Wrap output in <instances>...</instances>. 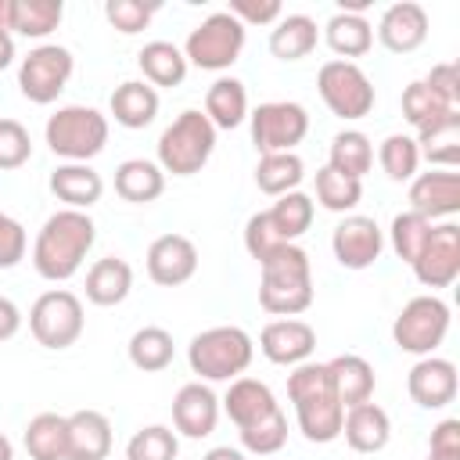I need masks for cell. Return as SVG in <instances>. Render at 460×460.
<instances>
[{"label": "cell", "mask_w": 460, "mask_h": 460, "mask_svg": "<svg viewBox=\"0 0 460 460\" xmlns=\"http://www.w3.org/2000/svg\"><path fill=\"white\" fill-rule=\"evenodd\" d=\"M97 241V226L86 212L79 208H61L54 216H47V223L36 234L32 244V266L43 280H68L79 273L86 252Z\"/></svg>", "instance_id": "cell-1"}, {"label": "cell", "mask_w": 460, "mask_h": 460, "mask_svg": "<svg viewBox=\"0 0 460 460\" xmlns=\"http://www.w3.org/2000/svg\"><path fill=\"white\" fill-rule=\"evenodd\" d=\"M288 399L295 402V417H298V431L316 442V446H327L341 435V417H345V406L338 402L334 395V385H331V374H327V363H298L291 374H288Z\"/></svg>", "instance_id": "cell-2"}, {"label": "cell", "mask_w": 460, "mask_h": 460, "mask_svg": "<svg viewBox=\"0 0 460 460\" xmlns=\"http://www.w3.org/2000/svg\"><path fill=\"white\" fill-rule=\"evenodd\" d=\"M259 305L273 316H298L313 305V266L298 244L277 248L259 262Z\"/></svg>", "instance_id": "cell-3"}, {"label": "cell", "mask_w": 460, "mask_h": 460, "mask_svg": "<svg viewBox=\"0 0 460 460\" xmlns=\"http://www.w3.org/2000/svg\"><path fill=\"white\" fill-rule=\"evenodd\" d=\"M255 356V341L244 327L223 323V327H208L201 334L190 338L187 345V363L198 377L205 381H234L248 370Z\"/></svg>", "instance_id": "cell-4"}, {"label": "cell", "mask_w": 460, "mask_h": 460, "mask_svg": "<svg viewBox=\"0 0 460 460\" xmlns=\"http://www.w3.org/2000/svg\"><path fill=\"white\" fill-rule=\"evenodd\" d=\"M212 151H216V126L205 119V111L187 108L158 137V169L172 176H194L205 169Z\"/></svg>", "instance_id": "cell-5"}, {"label": "cell", "mask_w": 460, "mask_h": 460, "mask_svg": "<svg viewBox=\"0 0 460 460\" xmlns=\"http://www.w3.org/2000/svg\"><path fill=\"white\" fill-rule=\"evenodd\" d=\"M47 147L65 162H90L108 144V115L90 104H65L43 126Z\"/></svg>", "instance_id": "cell-6"}, {"label": "cell", "mask_w": 460, "mask_h": 460, "mask_svg": "<svg viewBox=\"0 0 460 460\" xmlns=\"http://www.w3.org/2000/svg\"><path fill=\"white\" fill-rule=\"evenodd\" d=\"M244 50V25L230 14V11H216L208 14L198 29H190L187 43H183V58L187 65H198L205 72H223L230 68Z\"/></svg>", "instance_id": "cell-7"}, {"label": "cell", "mask_w": 460, "mask_h": 460, "mask_svg": "<svg viewBox=\"0 0 460 460\" xmlns=\"http://www.w3.org/2000/svg\"><path fill=\"white\" fill-rule=\"evenodd\" d=\"M316 90L323 97V104L331 108V115L338 119H363L374 108V83L370 75L356 65V61H323L316 72Z\"/></svg>", "instance_id": "cell-8"}, {"label": "cell", "mask_w": 460, "mask_h": 460, "mask_svg": "<svg viewBox=\"0 0 460 460\" xmlns=\"http://www.w3.org/2000/svg\"><path fill=\"white\" fill-rule=\"evenodd\" d=\"M83 323H86L83 320V302L72 291H65V288L43 291L32 302V309H29V331H32V338L43 349H54V352L75 345L79 334H83Z\"/></svg>", "instance_id": "cell-9"}, {"label": "cell", "mask_w": 460, "mask_h": 460, "mask_svg": "<svg viewBox=\"0 0 460 460\" xmlns=\"http://www.w3.org/2000/svg\"><path fill=\"white\" fill-rule=\"evenodd\" d=\"M446 331H449V305L438 295H417V298H410L399 309L395 323H392L395 345L402 352H410V356H431L442 345Z\"/></svg>", "instance_id": "cell-10"}, {"label": "cell", "mask_w": 460, "mask_h": 460, "mask_svg": "<svg viewBox=\"0 0 460 460\" xmlns=\"http://www.w3.org/2000/svg\"><path fill=\"white\" fill-rule=\"evenodd\" d=\"M75 72V58L61 43H40L32 47L18 65V90L32 104H50L68 86Z\"/></svg>", "instance_id": "cell-11"}, {"label": "cell", "mask_w": 460, "mask_h": 460, "mask_svg": "<svg viewBox=\"0 0 460 460\" xmlns=\"http://www.w3.org/2000/svg\"><path fill=\"white\" fill-rule=\"evenodd\" d=\"M252 144L259 155L295 151L309 133V111L298 101H266L252 115Z\"/></svg>", "instance_id": "cell-12"}, {"label": "cell", "mask_w": 460, "mask_h": 460, "mask_svg": "<svg viewBox=\"0 0 460 460\" xmlns=\"http://www.w3.org/2000/svg\"><path fill=\"white\" fill-rule=\"evenodd\" d=\"M413 277L424 288H449L460 277V226L456 223L431 226L420 255L413 259Z\"/></svg>", "instance_id": "cell-13"}, {"label": "cell", "mask_w": 460, "mask_h": 460, "mask_svg": "<svg viewBox=\"0 0 460 460\" xmlns=\"http://www.w3.org/2000/svg\"><path fill=\"white\" fill-rule=\"evenodd\" d=\"M331 248L345 270H367L381 259L385 230L370 216H345L331 234Z\"/></svg>", "instance_id": "cell-14"}, {"label": "cell", "mask_w": 460, "mask_h": 460, "mask_svg": "<svg viewBox=\"0 0 460 460\" xmlns=\"http://www.w3.org/2000/svg\"><path fill=\"white\" fill-rule=\"evenodd\" d=\"M313 349H316V331L295 316L270 320L259 334V352L277 367H298L313 356Z\"/></svg>", "instance_id": "cell-15"}, {"label": "cell", "mask_w": 460, "mask_h": 460, "mask_svg": "<svg viewBox=\"0 0 460 460\" xmlns=\"http://www.w3.org/2000/svg\"><path fill=\"white\" fill-rule=\"evenodd\" d=\"M198 273V248L183 234H162L147 248V277L162 288L187 284Z\"/></svg>", "instance_id": "cell-16"}, {"label": "cell", "mask_w": 460, "mask_h": 460, "mask_svg": "<svg viewBox=\"0 0 460 460\" xmlns=\"http://www.w3.org/2000/svg\"><path fill=\"white\" fill-rule=\"evenodd\" d=\"M456 367L442 356H420L413 367H410V377H406V392L417 406L424 410H442L456 399Z\"/></svg>", "instance_id": "cell-17"}, {"label": "cell", "mask_w": 460, "mask_h": 460, "mask_svg": "<svg viewBox=\"0 0 460 460\" xmlns=\"http://www.w3.org/2000/svg\"><path fill=\"white\" fill-rule=\"evenodd\" d=\"M410 212L424 219H442L460 212V176L456 169H431L410 180Z\"/></svg>", "instance_id": "cell-18"}, {"label": "cell", "mask_w": 460, "mask_h": 460, "mask_svg": "<svg viewBox=\"0 0 460 460\" xmlns=\"http://www.w3.org/2000/svg\"><path fill=\"white\" fill-rule=\"evenodd\" d=\"M216 420H219V399L208 385L201 381H190L176 392L172 399V428L187 438H205L216 431Z\"/></svg>", "instance_id": "cell-19"}, {"label": "cell", "mask_w": 460, "mask_h": 460, "mask_svg": "<svg viewBox=\"0 0 460 460\" xmlns=\"http://www.w3.org/2000/svg\"><path fill=\"white\" fill-rule=\"evenodd\" d=\"M377 40L392 54H410L428 40V11L413 0L392 4L377 22Z\"/></svg>", "instance_id": "cell-20"}, {"label": "cell", "mask_w": 460, "mask_h": 460, "mask_svg": "<svg viewBox=\"0 0 460 460\" xmlns=\"http://www.w3.org/2000/svg\"><path fill=\"white\" fill-rule=\"evenodd\" d=\"M50 190H54L58 201H65V208L86 212L90 205L101 201L104 180H101L97 169H90V162H65L50 172Z\"/></svg>", "instance_id": "cell-21"}, {"label": "cell", "mask_w": 460, "mask_h": 460, "mask_svg": "<svg viewBox=\"0 0 460 460\" xmlns=\"http://www.w3.org/2000/svg\"><path fill=\"white\" fill-rule=\"evenodd\" d=\"M341 435L356 453H381L392 438V420L377 402H359L345 410Z\"/></svg>", "instance_id": "cell-22"}, {"label": "cell", "mask_w": 460, "mask_h": 460, "mask_svg": "<svg viewBox=\"0 0 460 460\" xmlns=\"http://www.w3.org/2000/svg\"><path fill=\"white\" fill-rule=\"evenodd\" d=\"M111 420L101 410L68 413V460H108Z\"/></svg>", "instance_id": "cell-23"}, {"label": "cell", "mask_w": 460, "mask_h": 460, "mask_svg": "<svg viewBox=\"0 0 460 460\" xmlns=\"http://www.w3.org/2000/svg\"><path fill=\"white\" fill-rule=\"evenodd\" d=\"M223 410H226V417L241 431V428L270 417L280 406H277V399H273V392H270L266 381H259V377H234L230 388H226V395H223Z\"/></svg>", "instance_id": "cell-24"}, {"label": "cell", "mask_w": 460, "mask_h": 460, "mask_svg": "<svg viewBox=\"0 0 460 460\" xmlns=\"http://www.w3.org/2000/svg\"><path fill=\"white\" fill-rule=\"evenodd\" d=\"M327 374H331V385H334V395L338 402L349 410V406H359V402H370L374 399V367L356 356V352H341L327 363Z\"/></svg>", "instance_id": "cell-25"}, {"label": "cell", "mask_w": 460, "mask_h": 460, "mask_svg": "<svg viewBox=\"0 0 460 460\" xmlns=\"http://www.w3.org/2000/svg\"><path fill=\"white\" fill-rule=\"evenodd\" d=\"M108 108H111V115H115L119 126L144 129L158 115V90L151 83H144V79H126L122 86H115Z\"/></svg>", "instance_id": "cell-26"}, {"label": "cell", "mask_w": 460, "mask_h": 460, "mask_svg": "<svg viewBox=\"0 0 460 460\" xmlns=\"http://www.w3.org/2000/svg\"><path fill=\"white\" fill-rule=\"evenodd\" d=\"M133 291V266L126 259L104 255L86 270V298L93 305H119Z\"/></svg>", "instance_id": "cell-27"}, {"label": "cell", "mask_w": 460, "mask_h": 460, "mask_svg": "<svg viewBox=\"0 0 460 460\" xmlns=\"http://www.w3.org/2000/svg\"><path fill=\"white\" fill-rule=\"evenodd\" d=\"M413 140H417L420 158H428L431 165H442V169H456V162H460V111H446L442 119L420 126Z\"/></svg>", "instance_id": "cell-28"}, {"label": "cell", "mask_w": 460, "mask_h": 460, "mask_svg": "<svg viewBox=\"0 0 460 460\" xmlns=\"http://www.w3.org/2000/svg\"><path fill=\"white\" fill-rule=\"evenodd\" d=\"M162 190H165V172L158 169V162L126 158V162L115 169V194H119L122 201L147 205V201H158Z\"/></svg>", "instance_id": "cell-29"}, {"label": "cell", "mask_w": 460, "mask_h": 460, "mask_svg": "<svg viewBox=\"0 0 460 460\" xmlns=\"http://www.w3.org/2000/svg\"><path fill=\"white\" fill-rule=\"evenodd\" d=\"M320 29L309 14H280V22L270 32V54L280 61H302L316 50Z\"/></svg>", "instance_id": "cell-30"}, {"label": "cell", "mask_w": 460, "mask_h": 460, "mask_svg": "<svg viewBox=\"0 0 460 460\" xmlns=\"http://www.w3.org/2000/svg\"><path fill=\"white\" fill-rule=\"evenodd\" d=\"M205 119L216 129H234L248 119V90L234 75H219L205 93Z\"/></svg>", "instance_id": "cell-31"}, {"label": "cell", "mask_w": 460, "mask_h": 460, "mask_svg": "<svg viewBox=\"0 0 460 460\" xmlns=\"http://www.w3.org/2000/svg\"><path fill=\"white\" fill-rule=\"evenodd\" d=\"M137 65L144 72V83H151V86H180L187 79V58L169 40L144 43L137 54Z\"/></svg>", "instance_id": "cell-32"}, {"label": "cell", "mask_w": 460, "mask_h": 460, "mask_svg": "<svg viewBox=\"0 0 460 460\" xmlns=\"http://www.w3.org/2000/svg\"><path fill=\"white\" fill-rule=\"evenodd\" d=\"M323 40L327 47L349 61V58H363L370 47H374V25L363 18V14H345V11H334L323 25Z\"/></svg>", "instance_id": "cell-33"}, {"label": "cell", "mask_w": 460, "mask_h": 460, "mask_svg": "<svg viewBox=\"0 0 460 460\" xmlns=\"http://www.w3.org/2000/svg\"><path fill=\"white\" fill-rule=\"evenodd\" d=\"M25 449L32 460H68V417L36 413L25 424Z\"/></svg>", "instance_id": "cell-34"}, {"label": "cell", "mask_w": 460, "mask_h": 460, "mask_svg": "<svg viewBox=\"0 0 460 460\" xmlns=\"http://www.w3.org/2000/svg\"><path fill=\"white\" fill-rule=\"evenodd\" d=\"M327 158H331L327 165H331L334 172L352 176V180H363V176L370 172V165H374V144H370V137L359 133V129H341V133H334Z\"/></svg>", "instance_id": "cell-35"}, {"label": "cell", "mask_w": 460, "mask_h": 460, "mask_svg": "<svg viewBox=\"0 0 460 460\" xmlns=\"http://www.w3.org/2000/svg\"><path fill=\"white\" fill-rule=\"evenodd\" d=\"M305 180V165L295 151H280V155H262L255 165V187L270 198L291 194L298 190V183Z\"/></svg>", "instance_id": "cell-36"}, {"label": "cell", "mask_w": 460, "mask_h": 460, "mask_svg": "<svg viewBox=\"0 0 460 460\" xmlns=\"http://www.w3.org/2000/svg\"><path fill=\"white\" fill-rule=\"evenodd\" d=\"M126 352H129V363H133L137 370H144V374H158V370H165V367L172 363L176 345H172V334H169L165 327H155V323H151V327L133 331Z\"/></svg>", "instance_id": "cell-37"}, {"label": "cell", "mask_w": 460, "mask_h": 460, "mask_svg": "<svg viewBox=\"0 0 460 460\" xmlns=\"http://www.w3.org/2000/svg\"><path fill=\"white\" fill-rule=\"evenodd\" d=\"M61 18H65L61 0H14L11 4V29L29 40L50 36L61 25Z\"/></svg>", "instance_id": "cell-38"}, {"label": "cell", "mask_w": 460, "mask_h": 460, "mask_svg": "<svg viewBox=\"0 0 460 460\" xmlns=\"http://www.w3.org/2000/svg\"><path fill=\"white\" fill-rule=\"evenodd\" d=\"M266 212H270L277 234H280L288 244H295V237H302V234L313 226V198L302 194V190L280 194V198L273 201V208H266Z\"/></svg>", "instance_id": "cell-39"}, {"label": "cell", "mask_w": 460, "mask_h": 460, "mask_svg": "<svg viewBox=\"0 0 460 460\" xmlns=\"http://www.w3.org/2000/svg\"><path fill=\"white\" fill-rule=\"evenodd\" d=\"M377 162H381V169H385L388 180H395V183L413 180V176H417V165H420L417 140L406 137V133H392V137H385L381 147H377Z\"/></svg>", "instance_id": "cell-40"}, {"label": "cell", "mask_w": 460, "mask_h": 460, "mask_svg": "<svg viewBox=\"0 0 460 460\" xmlns=\"http://www.w3.org/2000/svg\"><path fill=\"white\" fill-rule=\"evenodd\" d=\"M363 198V183L352 180V176H341L334 172L331 165L316 169V201L327 208V212H352Z\"/></svg>", "instance_id": "cell-41"}, {"label": "cell", "mask_w": 460, "mask_h": 460, "mask_svg": "<svg viewBox=\"0 0 460 460\" xmlns=\"http://www.w3.org/2000/svg\"><path fill=\"white\" fill-rule=\"evenodd\" d=\"M180 438L165 424H147L126 442V460H176Z\"/></svg>", "instance_id": "cell-42"}, {"label": "cell", "mask_w": 460, "mask_h": 460, "mask_svg": "<svg viewBox=\"0 0 460 460\" xmlns=\"http://www.w3.org/2000/svg\"><path fill=\"white\" fill-rule=\"evenodd\" d=\"M431 219H424V216H417V212H399L395 219H392V226H388V241H392V252L402 259V262H410L413 266V259L420 255V248H424V241H428V234H431Z\"/></svg>", "instance_id": "cell-43"}, {"label": "cell", "mask_w": 460, "mask_h": 460, "mask_svg": "<svg viewBox=\"0 0 460 460\" xmlns=\"http://www.w3.org/2000/svg\"><path fill=\"white\" fill-rule=\"evenodd\" d=\"M446 111H456V108H449L424 79H417V83H410V86L402 90V115H406V122H410L413 129H420V126L442 119Z\"/></svg>", "instance_id": "cell-44"}, {"label": "cell", "mask_w": 460, "mask_h": 460, "mask_svg": "<svg viewBox=\"0 0 460 460\" xmlns=\"http://www.w3.org/2000/svg\"><path fill=\"white\" fill-rule=\"evenodd\" d=\"M284 442H288V417H284L280 410H273L270 417H262V420L241 428V446H244L248 453H255V456H270V453H277Z\"/></svg>", "instance_id": "cell-45"}, {"label": "cell", "mask_w": 460, "mask_h": 460, "mask_svg": "<svg viewBox=\"0 0 460 460\" xmlns=\"http://www.w3.org/2000/svg\"><path fill=\"white\" fill-rule=\"evenodd\" d=\"M155 11H158V4H140V0H108L104 4V18L122 36H133V32L147 29L151 18H155Z\"/></svg>", "instance_id": "cell-46"}, {"label": "cell", "mask_w": 460, "mask_h": 460, "mask_svg": "<svg viewBox=\"0 0 460 460\" xmlns=\"http://www.w3.org/2000/svg\"><path fill=\"white\" fill-rule=\"evenodd\" d=\"M284 244H288V241L277 234L270 212H255V216H248V223H244V248H248V255H252L255 262L270 259V255H273L277 248H284Z\"/></svg>", "instance_id": "cell-47"}, {"label": "cell", "mask_w": 460, "mask_h": 460, "mask_svg": "<svg viewBox=\"0 0 460 460\" xmlns=\"http://www.w3.org/2000/svg\"><path fill=\"white\" fill-rule=\"evenodd\" d=\"M32 158V137L18 119H0V169H22Z\"/></svg>", "instance_id": "cell-48"}, {"label": "cell", "mask_w": 460, "mask_h": 460, "mask_svg": "<svg viewBox=\"0 0 460 460\" xmlns=\"http://www.w3.org/2000/svg\"><path fill=\"white\" fill-rule=\"evenodd\" d=\"M25 248H29L25 226H22L14 216L0 212V270H11V266H18V262L25 259Z\"/></svg>", "instance_id": "cell-49"}, {"label": "cell", "mask_w": 460, "mask_h": 460, "mask_svg": "<svg viewBox=\"0 0 460 460\" xmlns=\"http://www.w3.org/2000/svg\"><path fill=\"white\" fill-rule=\"evenodd\" d=\"M428 460H460V420L456 417H446L431 428Z\"/></svg>", "instance_id": "cell-50"}, {"label": "cell", "mask_w": 460, "mask_h": 460, "mask_svg": "<svg viewBox=\"0 0 460 460\" xmlns=\"http://www.w3.org/2000/svg\"><path fill=\"white\" fill-rule=\"evenodd\" d=\"M244 29L248 25H273V22H280V4L277 0H230V7H226Z\"/></svg>", "instance_id": "cell-51"}, {"label": "cell", "mask_w": 460, "mask_h": 460, "mask_svg": "<svg viewBox=\"0 0 460 460\" xmlns=\"http://www.w3.org/2000/svg\"><path fill=\"white\" fill-rule=\"evenodd\" d=\"M424 83L449 104L456 108L460 104V75H456V65L453 61H442V65H431V72L424 75Z\"/></svg>", "instance_id": "cell-52"}, {"label": "cell", "mask_w": 460, "mask_h": 460, "mask_svg": "<svg viewBox=\"0 0 460 460\" xmlns=\"http://www.w3.org/2000/svg\"><path fill=\"white\" fill-rule=\"evenodd\" d=\"M18 327H22V309H18L7 295H0V341L14 338V334H18Z\"/></svg>", "instance_id": "cell-53"}, {"label": "cell", "mask_w": 460, "mask_h": 460, "mask_svg": "<svg viewBox=\"0 0 460 460\" xmlns=\"http://www.w3.org/2000/svg\"><path fill=\"white\" fill-rule=\"evenodd\" d=\"M14 61V36L7 29H0V72Z\"/></svg>", "instance_id": "cell-54"}, {"label": "cell", "mask_w": 460, "mask_h": 460, "mask_svg": "<svg viewBox=\"0 0 460 460\" xmlns=\"http://www.w3.org/2000/svg\"><path fill=\"white\" fill-rule=\"evenodd\" d=\"M201 460H244V453H241V449H230V446H216V449H208Z\"/></svg>", "instance_id": "cell-55"}, {"label": "cell", "mask_w": 460, "mask_h": 460, "mask_svg": "<svg viewBox=\"0 0 460 460\" xmlns=\"http://www.w3.org/2000/svg\"><path fill=\"white\" fill-rule=\"evenodd\" d=\"M11 4L14 0H0V29H7V32H11Z\"/></svg>", "instance_id": "cell-56"}, {"label": "cell", "mask_w": 460, "mask_h": 460, "mask_svg": "<svg viewBox=\"0 0 460 460\" xmlns=\"http://www.w3.org/2000/svg\"><path fill=\"white\" fill-rule=\"evenodd\" d=\"M0 460H14V446H11V438L0 431Z\"/></svg>", "instance_id": "cell-57"}]
</instances>
